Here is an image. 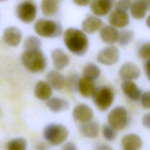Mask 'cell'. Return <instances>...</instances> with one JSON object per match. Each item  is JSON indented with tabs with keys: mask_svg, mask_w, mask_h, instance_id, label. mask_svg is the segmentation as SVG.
Instances as JSON below:
<instances>
[{
	"mask_svg": "<svg viewBox=\"0 0 150 150\" xmlns=\"http://www.w3.org/2000/svg\"><path fill=\"white\" fill-rule=\"evenodd\" d=\"M73 3L79 6H86L90 4L92 0H72Z\"/></svg>",
	"mask_w": 150,
	"mask_h": 150,
	"instance_id": "obj_36",
	"label": "cell"
},
{
	"mask_svg": "<svg viewBox=\"0 0 150 150\" xmlns=\"http://www.w3.org/2000/svg\"><path fill=\"white\" fill-rule=\"evenodd\" d=\"M79 79L78 75L76 74H70L65 79V86L70 91H76L77 90Z\"/></svg>",
	"mask_w": 150,
	"mask_h": 150,
	"instance_id": "obj_30",
	"label": "cell"
},
{
	"mask_svg": "<svg viewBox=\"0 0 150 150\" xmlns=\"http://www.w3.org/2000/svg\"><path fill=\"white\" fill-rule=\"evenodd\" d=\"M146 6L147 11H150V0H143Z\"/></svg>",
	"mask_w": 150,
	"mask_h": 150,
	"instance_id": "obj_41",
	"label": "cell"
},
{
	"mask_svg": "<svg viewBox=\"0 0 150 150\" xmlns=\"http://www.w3.org/2000/svg\"><path fill=\"white\" fill-rule=\"evenodd\" d=\"M118 31L112 25L103 26L100 30V37L103 42L112 45L117 42Z\"/></svg>",
	"mask_w": 150,
	"mask_h": 150,
	"instance_id": "obj_17",
	"label": "cell"
},
{
	"mask_svg": "<svg viewBox=\"0 0 150 150\" xmlns=\"http://www.w3.org/2000/svg\"><path fill=\"white\" fill-rule=\"evenodd\" d=\"M130 13L135 19H142L145 16L147 9L143 0H134L130 8Z\"/></svg>",
	"mask_w": 150,
	"mask_h": 150,
	"instance_id": "obj_25",
	"label": "cell"
},
{
	"mask_svg": "<svg viewBox=\"0 0 150 150\" xmlns=\"http://www.w3.org/2000/svg\"><path fill=\"white\" fill-rule=\"evenodd\" d=\"M144 69L148 80L150 81V59H148L145 63Z\"/></svg>",
	"mask_w": 150,
	"mask_h": 150,
	"instance_id": "obj_38",
	"label": "cell"
},
{
	"mask_svg": "<svg viewBox=\"0 0 150 150\" xmlns=\"http://www.w3.org/2000/svg\"><path fill=\"white\" fill-rule=\"evenodd\" d=\"M41 40L36 36L30 35L28 36L23 42L24 50L40 49Z\"/></svg>",
	"mask_w": 150,
	"mask_h": 150,
	"instance_id": "obj_27",
	"label": "cell"
},
{
	"mask_svg": "<svg viewBox=\"0 0 150 150\" xmlns=\"http://www.w3.org/2000/svg\"><path fill=\"white\" fill-rule=\"evenodd\" d=\"M18 18L22 22L29 24L33 22L36 17L37 7L31 0H25L19 3L16 8Z\"/></svg>",
	"mask_w": 150,
	"mask_h": 150,
	"instance_id": "obj_6",
	"label": "cell"
},
{
	"mask_svg": "<svg viewBox=\"0 0 150 150\" xmlns=\"http://www.w3.org/2000/svg\"><path fill=\"white\" fill-rule=\"evenodd\" d=\"M59 0H42L40 9L44 16L51 17L55 15L59 9Z\"/></svg>",
	"mask_w": 150,
	"mask_h": 150,
	"instance_id": "obj_23",
	"label": "cell"
},
{
	"mask_svg": "<svg viewBox=\"0 0 150 150\" xmlns=\"http://www.w3.org/2000/svg\"><path fill=\"white\" fill-rule=\"evenodd\" d=\"M8 0H0V2H5V1H6Z\"/></svg>",
	"mask_w": 150,
	"mask_h": 150,
	"instance_id": "obj_43",
	"label": "cell"
},
{
	"mask_svg": "<svg viewBox=\"0 0 150 150\" xmlns=\"http://www.w3.org/2000/svg\"><path fill=\"white\" fill-rule=\"evenodd\" d=\"M133 0H118L115 5V9L127 11L129 9Z\"/></svg>",
	"mask_w": 150,
	"mask_h": 150,
	"instance_id": "obj_33",
	"label": "cell"
},
{
	"mask_svg": "<svg viewBox=\"0 0 150 150\" xmlns=\"http://www.w3.org/2000/svg\"><path fill=\"white\" fill-rule=\"evenodd\" d=\"M46 106L53 112L67 110L70 107L68 101L59 97H51L46 101Z\"/></svg>",
	"mask_w": 150,
	"mask_h": 150,
	"instance_id": "obj_24",
	"label": "cell"
},
{
	"mask_svg": "<svg viewBox=\"0 0 150 150\" xmlns=\"http://www.w3.org/2000/svg\"><path fill=\"white\" fill-rule=\"evenodd\" d=\"M108 21L112 26L122 28L128 25L129 17L127 11L115 9L109 14Z\"/></svg>",
	"mask_w": 150,
	"mask_h": 150,
	"instance_id": "obj_11",
	"label": "cell"
},
{
	"mask_svg": "<svg viewBox=\"0 0 150 150\" xmlns=\"http://www.w3.org/2000/svg\"><path fill=\"white\" fill-rule=\"evenodd\" d=\"M22 33L19 29L15 26H9L4 30L2 40L9 46L17 47L21 42Z\"/></svg>",
	"mask_w": 150,
	"mask_h": 150,
	"instance_id": "obj_10",
	"label": "cell"
},
{
	"mask_svg": "<svg viewBox=\"0 0 150 150\" xmlns=\"http://www.w3.org/2000/svg\"><path fill=\"white\" fill-rule=\"evenodd\" d=\"M22 64L32 73H40L47 66V59L41 49L24 50L21 56Z\"/></svg>",
	"mask_w": 150,
	"mask_h": 150,
	"instance_id": "obj_2",
	"label": "cell"
},
{
	"mask_svg": "<svg viewBox=\"0 0 150 150\" xmlns=\"http://www.w3.org/2000/svg\"><path fill=\"white\" fill-rule=\"evenodd\" d=\"M51 57L54 67L60 70L66 67L70 63V58L67 53L60 48L53 49L51 53Z\"/></svg>",
	"mask_w": 150,
	"mask_h": 150,
	"instance_id": "obj_13",
	"label": "cell"
},
{
	"mask_svg": "<svg viewBox=\"0 0 150 150\" xmlns=\"http://www.w3.org/2000/svg\"><path fill=\"white\" fill-rule=\"evenodd\" d=\"M138 55L143 59H150V42H146L140 46L138 50Z\"/></svg>",
	"mask_w": 150,
	"mask_h": 150,
	"instance_id": "obj_31",
	"label": "cell"
},
{
	"mask_svg": "<svg viewBox=\"0 0 150 150\" xmlns=\"http://www.w3.org/2000/svg\"><path fill=\"white\" fill-rule=\"evenodd\" d=\"M134 33L132 30L124 29L118 32L117 42L120 45L126 46L128 45L133 39Z\"/></svg>",
	"mask_w": 150,
	"mask_h": 150,
	"instance_id": "obj_29",
	"label": "cell"
},
{
	"mask_svg": "<svg viewBox=\"0 0 150 150\" xmlns=\"http://www.w3.org/2000/svg\"><path fill=\"white\" fill-rule=\"evenodd\" d=\"M6 148L7 150H26L27 142L23 138H16L8 142Z\"/></svg>",
	"mask_w": 150,
	"mask_h": 150,
	"instance_id": "obj_28",
	"label": "cell"
},
{
	"mask_svg": "<svg viewBox=\"0 0 150 150\" xmlns=\"http://www.w3.org/2000/svg\"><path fill=\"white\" fill-rule=\"evenodd\" d=\"M142 122L145 127L150 129V112L146 114L143 117Z\"/></svg>",
	"mask_w": 150,
	"mask_h": 150,
	"instance_id": "obj_35",
	"label": "cell"
},
{
	"mask_svg": "<svg viewBox=\"0 0 150 150\" xmlns=\"http://www.w3.org/2000/svg\"><path fill=\"white\" fill-rule=\"evenodd\" d=\"M34 94L36 97L43 101L47 100L52 95V88L45 81H39L34 88Z\"/></svg>",
	"mask_w": 150,
	"mask_h": 150,
	"instance_id": "obj_18",
	"label": "cell"
},
{
	"mask_svg": "<svg viewBox=\"0 0 150 150\" xmlns=\"http://www.w3.org/2000/svg\"><path fill=\"white\" fill-rule=\"evenodd\" d=\"M83 73L84 77L94 81L97 79L99 77L100 74V69L96 64L90 63L85 66Z\"/></svg>",
	"mask_w": 150,
	"mask_h": 150,
	"instance_id": "obj_26",
	"label": "cell"
},
{
	"mask_svg": "<svg viewBox=\"0 0 150 150\" xmlns=\"http://www.w3.org/2000/svg\"><path fill=\"white\" fill-rule=\"evenodd\" d=\"M118 49L114 46H106L97 54V60L101 64L110 66L115 64L119 59Z\"/></svg>",
	"mask_w": 150,
	"mask_h": 150,
	"instance_id": "obj_8",
	"label": "cell"
},
{
	"mask_svg": "<svg viewBox=\"0 0 150 150\" xmlns=\"http://www.w3.org/2000/svg\"><path fill=\"white\" fill-rule=\"evenodd\" d=\"M96 88L95 83L93 80L84 76L79 79L77 90L83 97L86 98L92 97Z\"/></svg>",
	"mask_w": 150,
	"mask_h": 150,
	"instance_id": "obj_19",
	"label": "cell"
},
{
	"mask_svg": "<svg viewBox=\"0 0 150 150\" xmlns=\"http://www.w3.org/2000/svg\"><path fill=\"white\" fill-rule=\"evenodd\" d=\"M63 150H78V149L73 142L69 141L64 144L63 146Z\"/></svg>",
	"mask_w": 150,
	"mask_h": 150,
	"instance_id": "obj_37",
	"label": "cell"
},
{
	"mask_svg": "<svg viewBox=\"0 0 150 150\" xmlns=\"http://www.w3.org/2000/svg\"><path fill=\"white\" fill-rule=\"evenodd\" d=\"M33 29L38 36L45 38H56L63 33L62 27L60 23L46 18L36 20L34 23Z\"/></svg>",
	"mask_w": 150,
	"mask_h": 150,
	"instance_id": "obj_3",
	"label": "cell"
},
{
	"mask_svg": "<svg viewBox=\"0 0 150 150\" xmlns=\"http://www.w3.org/2000/svg\"><path fill=\"white\" fill-rule=\"evenodd\" d=\"M146 24L147 26L150 28V15L147 17L146 20Z\"/></svg>",
	"mask_w": 150,
	"mask_h": 150,
	"instance_id": "obj_42",
	"label": "cell"
},
{
	"mask_svg": "<svg viewBox=\"0 0 150 150\" xmlns=\"http://www.w3.org/2000/svg\"><path fill=\"white\" fill-rule=\"evenodd\" d=\"M124 150H139L142 145L140 137L134 134L125 135L121 140Z\"/></svg>",
	"mask_w": 150,
	"mask_h": 150,
	"instance_id": "obj_22",
	"label": "cell"
},
{
	"mask_svg": "<svg viewBox=\"0 0 150 150\" xmlns=\"http://www.w3.org/2000/svg\"><path fill=\"white\" fill-rule=\"evenodd\" d=\"M63 42L67 49L76 56L84 55L88 49V38L82 30L69 28L63 32Z\"/></svg>",
	"mask_w": 150,
	"mask_h": 150,
	"instance_id": "obj_1",
	"label": "cell"
},
{
	"mask_svg": "<svg viewBox=\"0 0 150 150\" xmlns=\"http://www.w3.org/2000/svg\"><path fill=\"white\" fill-rule=\"evenodd\" d=\"M46 82L55 90H60L65 86V77L57 70H52L46 74Z\"/></svg>",
	"mask_w": 150,
	"mask_h": 150,
	"instance_id": "obj_16",
	"label": "cell"
},
{
	"mask_svg": "<svg viewBox=\"0 0 150 150\" xmlns=\"http://www.w3.org/2000/svg\"><path fill=\"white\" fill-rule=\"evenodd\" d=\"M115 0H92L90 8L92 13L97 16H104L111 11Z\"/></svg>",
	"mask_w": 150,
	"mask_h": 150,
	"instance_id": "obj_9",
	"label": "cell"
},
{
	"mask_svg": "<svg viewBox=\"0 0 150 150\" xmlns=\"http://www.w3.org/2000/svg\"><path fill=\"white\" fill-rule=\"evenodd\" d=\"M140 74V71L137 66L131 62L124 63L119 70V75L124 80L137 79Z\"/></svg>",
	"mask_w": 150,
	"mask_h": 150,
	"instance_id": "obj_15",
	"label": "cell"
},
{
	"mask_svg": "<svg viewBox=\"0 0 150 150\" xmlns=\"http://www.w3.org/2000/svg\"><path fill=\"white\" fill-rule=\"evenodd\" d=\"M36 150H46V145L42 142H40L36 146Z\"/></svg>",
	"mask_w": 150,
	"mask_h": 150,
	"instance_id": "obj_40",
	"label": "cell"
},
{
	"mask_svg": "<svg viewBox=\"0 0 150 150\" xmlns=\"http://www.w3.org/2000/svg\"><path fill=\"white\" fill-rule=\"evenodd\" d=\"M141 103L144 108H150V90L147 91L141 96Z\"/></svg>",
	"mask_w": 150,
	"mask_h": 150,
	"instance_id": "obj_34",
	"label": "cell"
},
{
	"mask_svg": "<svg viewBox=\"0 0 150 150\" xmlns=\"http://www.w3.org/2000/svg\"><path fill=\"white\" fill-rule=\"evenodd\" d=\"M72 115L76 121L82 123L91 120L93 117V112L87 104H79L74 108Z\"/></svg>",
	"mask_w": 150,
	"mask_h": 150,
	"instance_id": "obj_14",
	"label": "cell"
},
{
	"mask_svg": "<svg viewBox=\"0 0 150 150\" xmlns=\"http://www.w3.org/2000/svg\"><path fill=\"white\" fill-rule=\"evenodd\" d=\"M92 97L98 109L104 111L111 105L114 100V94L109 86H101L96 88Z\"/></svg>",
	"mask_w": 150,
	"mask_h": 150,
	"instance_id": "obj_5",
	"label": "cell"
},
{
	"mask_svg": "<svg viewBox=\"0 0 150 150\" xmlns=\"http://www.w3.org/2000/svg\"><path fill=\"white\" fill-rule=\"evenodd\" d=\"M103 134L104 138L110 141L114 140L117 136V133L115 129L112 127L105 125L103 129Z\"/></svg>",
	"mask_w": 150,
	"mask_h": 150,
	"instance_id": "obj_32",
	"label": "cell"
},
{
	"mask_svg": "<svg viewBox=\"0 0 150 150\" xmlns=\"http://www.w3.org/2000/svg\"><path fill=\"white\" fill-rule=\"evenodd\" d=\"M108 121L110 125L115 130H121L126 125L127 122V111L121 106L112 109L108 114Z\"/></svg>",
	"mask_w": 150,
	"mask_h": 150,
	"instance_id": "obj_7",
	"label": "cell"
},
{
	"mask_svg": "<svg viewBox=\"0 0 150 150\" xmlns=\"http://www.w3.org/2000/svg\"><path fill=\"white\" fill-rule=\"evenodd\" d=\"M94 150H113V149L110 146H109L108 145L101 144V145L97 146L95 148Z\"/></svg>",
	"mask_w": 150,
	"mask_h": 150,
	"instance_id": "obj_39",
	"label": "cell"
},
{
	"mask_svg": "<svg viewBox=\"0 0 150 150\" xmlns=\"http://www.w3.org/2000/svg\"><path fill=\"white\" fill-rule=\"evenodd\" d=\"M80 133L84 137L94 138L98 136L99 132V125L95 121H88L82 122L79 127Z\"/></svg>",
	"mask_w": 150,
	"mask_h": 150,
	"instance_id": "obj_21",
	"label": "cell"
},
{
	"mask_svg": "<svg viewBox=\"0 0 150 150\" xmlns=\"http://www.w3.org/2000/svg\"><path fill=\"white\" fill-rule=\"evenodd\" d=\"M103 22L98 16L88 15L81 23L82 30L87 34H93L100 30L103 26Z\"/></svg>",
	"mask_w": 150,
	"mask_h": 150,
	"instance_id": "obj_12",
	"label": "cell"
},
{
	"mask_svg": "<svg viewBox=\"0 0 150 150\" xmlns=\"http://www.w3.org/2000/svg\"><path fill=\"white\" fill-rule=\"evenodd\" d=\"M121 87L125 95L131 100H138L141 97V90L131 80H124L122 83Z\"/></svg>",
	"mask_w": 150,
	"mask_h": 150,
	"instance_id": "obj_20",
	"label": "cell"
},
{
	"mask_svg": "<svg viewBox=\"0 0 150 150\" xmlns=\"http://www.w3.org/2000/svg\"><path fill=\"white\" fill-rule=\"evenodd\" d=\"M43 135L45 139L54 146L64 143L69 137V131L63 125L49 124L43 129Z\"/></svg>",
	"mask_w": 150,
	"mask_h": 150,
	"instance_id": "obj_4",
	"label": "cell"
}]
</instances>
